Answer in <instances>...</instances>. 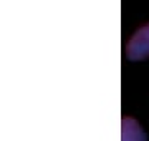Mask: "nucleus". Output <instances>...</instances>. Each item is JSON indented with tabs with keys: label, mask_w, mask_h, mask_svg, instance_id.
<instances>
[{
	"label": "nucleus",
	"mask_w": 149,
	"mask_h": 141,
	"mask_svg": "<svg viewBox=\"0 0 149 141\" xmlns=\"http://www.w3.org/2000/svg\"><path fill=\"white\" fill-rule=\"evenodd\" d=\"M129 60H144L149 58V23L144 25L134 33L126 48Z\"/></svg>",
	"instance_id": "1"
},
{
	"label": "nucleus",
	"mask_w": 149,
	"mask_h": 141,
	"mask_svg": "<svg viewBox=\"0 0 149 141\" xmlns=\"http://www.w3.org/2000/svg\"><path fill=\"white\" fill-rule=\"evenodd\" d=\"M121 141H148L146 133L134 118H123L121 123Z\"/></svg>",
	"instance_id": "2"
}]
</instances>
